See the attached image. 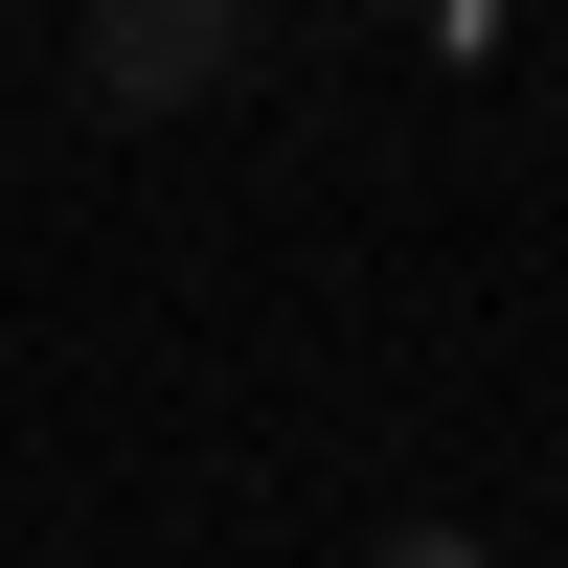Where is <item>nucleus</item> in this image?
<instances>
[{
  "label": "nucleus",
  "instance_id": "obj_1",
  "mask_svg": "<svg viewBox=\"0 0 568 568\" xmlns=\"http://www.w3.org/2000/svg\"><path fill=\"white\" fill-rule=\"evenodd\" d=\"M69 69L114 91V114H205V91L251 69V0H91V23H69Z\"/></svg>",
  "mask_w": 568,
  "mask_h": 568
},
{
  "label": "nucleus",
  "instance_id": "obj_2",
  "mask_svg": "<svg viewBox=\"0 0 568 568\" xmlns=\"http://www.w3.org/2000/svg\"><path fill=\"white\" fill-rule=\"evenodd\" d=\"M364 568H500V546L478 524H409V546H364Z\"/></svg>",
  "mask_w": 568,
  "mask_h": 568
}]
</instances>
